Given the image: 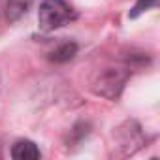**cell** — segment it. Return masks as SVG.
Returning <instances> with one entry per match:
<instances>
[{"label": "cell", "instance_id": "cell-1", "mask_svg": "<svg viewBox=\"0 0 160 160\" xmlns=\"http://www.w3.org/2000/svg\"><path fill=\"white\" fill-rule=\"evenodd\" d=\"M130 77V68H104L91 81V89L96 96L106 100H117Z\"/></svg>", "mask_w": 160, "mask_h": 160}, {"label": "cell", "instance_id": "cell-2", "mask_svg": "<svg viewBox=\"0 0 160 160\" xmlns=\"http://www.w3.org/2000/svg\"><path fill=\"white\" fill-rule=\"evenodd\" d=\"M77 17L66 0H43L38 12V27L42 32H53Z\"/></svg>", "mask_w": 160, "mask_h": 160}, {"label": "cell", "instance_id": "cell-3", "mask_svg": "<svg viewBox=\"0 0 160 160\" xmlns=\"http://www.w3.org/2000/svg\"><path fill=\"white\" fill-rule=\"evenodd\" d=\"M145 145V136L136 121H124L113 132L111 149L115 156H132Z\"/></svg>", "mask_w": 160, "mask_h": 160}, {"label": "cell", "instance_id": "cell-4", "mask_svg": "<svg viewBox=\"0 0 160 160\" xmlns=\"http://www.w3.org/2000/svg\"><path fill=\"white\" fill-rule=\"evenodd\" d=\"M77 43L73 40H62L58 42L51 51H49V60L51 62H57V64H62V62H68L72 60L75 55H77Z\"/></svg>", "mask_w": 160, "mask_h": 160}, {"label": "cell", "instance_id": "cell-5", "mask_svg": "<svg viewBox=\"0 0 160 160\" xmlns=\"http://www.w3.org/2000/svg\"><path fill=\"white\" fill-rule=\"evenodd\" d=\"M12 158H15V160H38V158H42V152L34 141L19 139L12 147Z\"/></svg>", "mask_w": 160, "mask_h": 160}, {"label": "cell", "instance_id": "cell-6", "mask_svg": "<svg viewBox=\"0 0 160 160\" xmlns=\"http://www.w3.org/2000/svg\"><path fill=\"white\" fill-rule=\"evenodd\" d=\"M32 6V0H8L6 2V19L10 23L19 21Z\"/></svg>", "mask_w": 160, "mask_h": 160}, {"label": "cell", "instance_id": "cell-7", "mask_svg": "<svg viewBox=\"0 0 160 160\" xmlns=\"http://www.w3.org/2000/svg\"><path fill=\"white\" fill-rule=\"evenodd\" d=\"M156 6H158V0H136L134 8L128 12V17L130 19H138L139 15H143L149 10H154Z\"/></svg>", "mask_w": 160, "mask_h": 160}, {"label": "cell", "instance_id": "cell-8", "mask_svg": "<svg viewBox=\"0 0 160 160\" xmlns=\"http://www.w3.org/2000/svg\"><path fill=\"white\" fill-rule=\"evenodd\" d=\"M91 132V124L89 122H77L72 130H70V136H68V143H79L83 138H87Z\"/></svg>", "mask_w": 160, "mask_h": 160}]
</instances>
